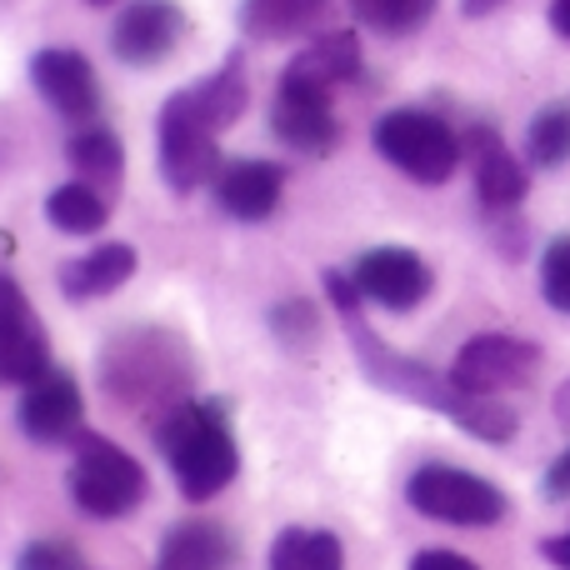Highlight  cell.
I'll return each mask as SVG.
<instances>
[{"label": "cell", "mask_w": 570, "mask_h": 570, "mask_svg": "<svg viewBox=\"0 0 570 570\" xmlns=\"http://www.w3.org/2000/svg\"><path fill=\"white\" fill-rule=\"evenodd\" d=\"M461 140H465V160H471V170H475V196H481V206L491 210V216H505V210L521 206L525 190H531V176H525L521 156H511V146H505L491 126H471Z\"/></svg>", "instance_id": "15"}, {"label": "cell", "mask_w": 570, "mask_h": 570, "mask_svg": "<svg viewBox=\"0 0 570 570\" xmlns=\"http://www.w3.org/2000/svg\"><path fill=\"white\" fill-rule=\"evenodd\" d=\"M276 335L285 345H301V341H315V305L311 301H285L276 315H271Z\"/></svg>", "instance_id": "29"}, {"label": "cell", "mask_w": 570, "mask_h": 570, "mask_svg": "<svg viewBox=\"0 0 570 570\" xmlns=\"http://www.w3.org/2000/svg\"><path fill=\"white\" fill-rule=\"evenodd\" d=\"M30 86L40 90L56 116H66L70 126H90L100 116V80L80 50L70 46H46L30 56Z\"/></svg>", "instance_id": "11"}, {"label": "cell", "mask_w": 570, "mask_h": 570, "mask_svg": "<svg viewBox=\"0 0 570 570\" xmlns=\"http://www.w3.org/2000/svg\"><path fill=\"white\" fill-rule=\"evenodd\" d=\"M505 0H461V10L465 16H491V10H501Z\"/></svg>", "instance_id": "34"}, {"label": "cell", "mask_w": 570, "mask_h": 570, "mask_svg": "<svg viewBox=\"0 0 570 570\" xmlns=\"http://www.w3.org/2000/svg\"><path fill=\"white\" fill-rule=\"evenodd\" d=\"M180 96H186V106L196 110V116L206 120L216 136H220V130H230L240 116H246V106H250V80H246L240 56H230L216 76H206L200 86H186Z\"/></svg>", "instance_id": "21"}, {"label": "cell", "mask_w": 570, "mask_h": 570, "mask_svg": "<svg viewBox=\"0 0 570 570\" xmlns=\"http://www.w3.org/2000/svg\"><path fill=\"white\" fill-rule=\"evenodd\" d=\"M226 170L220 160V136L186 106V96H170L160 106V176L176 196H190L200 186H216V176Z\"/></svg>", "instance_id": "7"}, {"label": "cell", "mask_w": 570, "mask_h": 570, "mask_svg": "<svg viewBox=\"0 0 570 570\" xmlns=\"http://www.w3.org/2000/svg\"><path fill=\"white\" fill-rule=\"evenodd\" d=\"M525 156L541 170H556L570 160V110L566 106H546L541 116L525 130Z\"/></svg>", "instance_id": "26"}, {"label": "cell", "mask_w": 570, "mask_h": 570, "mask_svg": "<svg viewBox=\"0 0 570 570\" xmlns=\"http://www.w3.org/2000/svg\"><path fill=\"white\" fill-rule=\"evenodd\" d=\"M160 455L186 501H216L240 471L230 415L220 401H186L156 425Z\"/></svg>", "instance_id": "3"}, {"label": "cell", "mask_w": 570, "mask_h": 570, "mask_svg": "<svg viewBox=\"0 0 570 570\" xmlns=\"http://www.w3.org/2000/svg\"><path fill=\"white\" fill-rule=\"evenodd\" d=\"M546 495H551V501H570V451L546 471Z\"/></svg>", "instance_id": "31"}, {"label": "cell", "mask_w": 570, "mask_h": 570, "mask_svg": "<svg viewBox=\"0 0 570 570\" xmlns=\"http://www.w3.org/2000/svg\"><path fill=\"white\" fill-rule=\"evenodd\" d=\"M190 375H196L190 351L170 331H126L100 355L106 395H116L126 411H160V421L190 401Z\"/></svg>", "instance_id": "2"}, {"label": "cell", "mask_w": 570, "mask_h": 570, "mask_svg": "<svg viewBox=\"0 0 570 570\" xmlns=\"http://www.w3.org/2000/svg\"><path fill=\"white\" fill-rule=\"evenodd\" d=\"M551 30L570 40V0H551Z\"/></svg>", "instance_id": "33"}, {"label": "cell", "mask_w": 570, "mask_h": 570, "mask_svg": "<svg viewBox=\"0 0 570 570\" xmlns=\"http://www.w3.org/2000/svg\"><path fill=\"white\" fill-rule=\"evenodd\" d=\"M46 220L56 230H66V236H96L110 220V200L106 190L86 186V180H66V186H56L46 196Z\"/></svg>", "instance_id": "24"}, {"label": "cell", "mask_w": 570, "mask_h": 570, "mask_svg": "<svg viewBox=\"0 0 570 570\" xmlns=\"http://www.w3.org/2000/svg\"><path fill=\"white\" fill-rule=\"evenodd\" d=\"M335 0H240V36L250 40H311Z\"/></svg>", "instance_id": "19"}, {"label": "cell", "mask_w": 570, "mask_h": 570, "mask_svg": "<svg viewBox=\"0 0 570 570\" xmlns=\"http://www.w3.org/2000/svg\"><path fill=\"white\" fill-rule=\"evenodd\" d=\"M441 0H351V16L375 36H411L435 16Z\"/></svg>", "instance_id": "25"}, {"label": "cell", "mask_w": 570, "mask_h": 570, "mask_svg": "<svg viewBox=\"0 0 570 570\" xmlns=\"http://www.w3.org/2000/svg\"><path fill=\"white\" fill-rule=\"evenodd\" d=\"M535 371H541V345L521 341V335L485 331V335H471L455 351L451 381L465 395H501V391H521Z\"/></svg>", "instance_id": "8"}, {"label": "cell", "mask_w": 570, "mask_h": 570, "mask_svg": "<svg viewBox=\"0 0 570 570\" xmlns=\"http://www.w3.org/2000/svg\"><path fill=\"white\" fill-rule=\"evenodd\" d=\"M361 70H365L361 36H355V30H321V36H311L301 50H295L291 66L281 70V80L311 86V90H331L335 96V90L351 86Z\"/></svg>", "instance_id": "16"}, {"label": "cell", "mask_w": 570, "mask_h": 570, "mask_svg": "<svg viewBox=\"0 0 570 570\" xmlns=\"http://www.w3.org/2000/svg\"><path fill=\"white\" fill-rule=\"evenodd\" d=\"M271 570H345V546L321 525H285L271 541Z\"/></svg>", "instance_id": "23"}, {"label": "cell", "mask_w": 570, "mask_h": 570, "mask_svg": "<svg viewBox=\"0 0 570 570\" xmlns=\"http://www.w3.org/2000/svg\"><path fill=\"white\" fill-rule=\"evenodd\" d=\"M271 130H276L281 146L301 150V156H331L341 146V120H335L331 90L281 80L276 106H271Z\"/></svg>", "instance_id": "13"}, {"label": "cell", "mask_w": 570, "mask_h": 570, "mask_svg": "<svg viewBox=\"0 0 570 570\" xmlns=\"http://www.w3.org/2000/svg\"><path fill=\"white\" fill-rule=\"evenodd\" d=\"M546 561L561 566V570H570V531H566V535H551V541H546Z\"/></svg>", "instance_id": "32"}, {"label": "cell", "mask_w": 570, "mask_h": 570, "mask_svg": "<svg viewBox=\"0 0 570 570\" xmlns=\"http://www.w3.org/2000/svg\"><path fill=\"white\" fill-rule=\"evenodd\" d=\"M556 405H561V415H566V421H570V381L561 385V401H556Z\"/></svg>", "instance_id": "35"}, {"label": "cell", "mask_w": 570, "mask_h": 570, "mask_svg": "<svg viewBox=\"0 0 570 570\" xmlns=\"http://www.w3.org/2000/svg\"><path fill=\"white\" fill-rule=\"evenodd\" d=\"M186 30L190 20L176 0H126L110 20V56L136 70L160 66L186 40Z\"/></svg>", "instance_id": "9"}, {"label": "cell", "mask_w": 570, "mask_h": 570, "mask_svg": "<svg viewBox=\"0 0 570 570\" xmlns=\"http://www.w3.org/2000/svg\"><path fill=\"white\" fill-rule=\"evenodd\" d=\"M405 501H411V511L425 515V521L471 525V531L501 525L505 511H511L501 485H491L475 471H461V465H421V471L405 481Z\"/></svg>", "instance_id": "6"}, {"label": "cell", "mask_w": 570, "mask_h": 570, "mask_svg": "<svg viewBox=\"0 0 570 570\" xmlns=\"http://www.w3.org/2000/svg\"><path fill=\"white\" fill-rule=\"evenodd\" d=\"M66 160L76 166V180L106 190V196L126 180V146L110 126H80L66 146Z\"/></svg>", "instance_id": "22"}, {"label": "cell", "mask_w": 570, "mask_h": 570, "mask_svg": "<svg viewBox=\"0 0 570 570\" xmlns=\"http://www.w3.org/2000/svg\"><path fill=\"white\" fill-rule=\"evenodd\" d=\"M146 465L130 451H120L106 435H76V461H70V501L96 521H120L146 501Z\"/></svg>", "instance_id": "5"}, {"label": "cell", "mask_w": 570, "mask_h": 570, "mask_svg": "<svg viewBox=\"0 0 570 570\" xmlns=\"http://www.w3.org/2000/svg\"><path fill=\"white\" fill-rule=\"evenodd\" d=\"M86 6H110V0H86Z\"/></svg>", "instance_id": "36"}, {"label": "cell", "mask_w": 570, "mask_h": 570, "mask_svg": "<svg viewBox=\"0 0 570 570\" xmlns=\"http://www.w3.org/2000/svg\"><path fill=\"white\" fill-rule=\"evenodd\" d=\"M541 295L561 315H570V236L546 246V256H541Z\"/></svg>", "instance_id": "27"}, {"label": "cell", "mask_w": 570, "mask_h": 570, "mask_svg": "<svg viewBox=\"0 0 570 570\" xmlns=\"http://www.w3.org/2000/svg\"><path fill=\"white\" fill-rule=\"evenodd\" d=\"M80 421H86V395H80V385H76L70 371H56V365H50L46 375H36L30 385H20L16 425H20L26 441H36V445L76 441Z\"/></svg>", "instance_id": "10"}, {"label": "cell", "mask_w": 570, "mask_h": 570, "mask_svg": "<svg viewBox=\"0 0 570 570\" xmlns=\"http://www.w3.org/2000/svg\"><path fill=\"white\" fill-rule=\"evenodd\" d=\"M136 266H140L136 246H126V240H100L96 250H86V256L60 266V295H66V301H96V295L120 291V285L136 276Z\"/></svg>", "instance_id": "18"}, {"label": "cell", "mask_w": 570, "mask_h": 570, "mask_svg": "<svg viewBox=\"0 0 570 570\" xmlns=\"http://www.w3.org/2000/svg\"><path fill=\"white\" fill-rule=\"evenodd\" d=\"M236 561V546L216 521H180L166 531L156 570H226Z\"/></svg>", "instance_id": "20"}, {"label": "cell", "mask_w": 570, "mask_h": 570, "mask_svg": "<svg viewBox=\"0 0 570 570\" xmlns=\"http://www.w3.org/2000/svg\"><path fill=\"white\" fill-rule=\"evenodd\" d=\"M16 570H86V566H80V551L70 541H30L20 551Z\"/></svg>", "instance_id": "28"}, {"label": "cell", "mask_w": 570, "mask_h": 570, "mask_svg": "<svg viewBox=\"0 0 570 570\" xmlns=\"http://www.w3.org/2000/svg\"><path fill=\"white\" fill-rule=\"evenodd\" d=\"M371 146L385 166H395L401 176L421 180V186H445L455 176V166L465 160V140L421 106L385 110L371 126Z\"/></svg>", "instance_id": "4"}, {"label": "cell", "mask_w": 570, "mask_h": 570, "mask_svg": "<svg viewBox=\"0 0 570 570\" xmlns=\"http://www.w3.org/2000/svg\"><path fill=\"white\" fill-rule=\"evenodd\" d=\"M411 570H481V566L465 561V556H455V551H415Z\"/></svg>", "instance_id": "30"}, {"label": "cell", "mask_w": 570, "mask_h": 570, "mask_svg": "<svg viewBox=\"0 0 570 570\" xmlns=\"http://www.w3.org/2000/svg\"><path fill=\"white\" fill-rule=\"evenodd\" d=\"M355 291L375 301L381 311H415L431 295V266L405 246H375L355 261Z\"/></svg>", "instance_id": "14"}, {"label": "cell", "mask_w": 570, "mask_h": 570, "mask_svg": "<svg viewBox=\"0 0 570 570\" xmlns=\"http://www.w3.org/2000/svg\"><path fill=\"white\" fill-rule=\"evenodd\" d=\"M50 371V335L30 295L0 276V385H30Z\"/></svg>", "instance_id": "12"}, {"label": "cell", "mask_w": 570, "mask_h": 570, "mask_svg": "<svg viewBox=\"0 0 570 570\" xmlns=\"http://www.w3.org/2000/svg\"><path fill=\"white\" fill-rule=\"evenodd\" d=\"M325 291H331L335 315L345 321L355 351H361L365 375H371L381 391L405 395V401H415V405H431V411L451 415V421L461 425V431H471L475 441L505 445L515 435V411L501 401V395H465L461 385L451 381V371L441 375V371H431V365H415V361H405L401 351H391V345H385L381 335L365 325L361 291H355V281L345 276V271H325Z\"/></svg>", "instance_id": "1"}, {"label": "cell", "mask_w": 570, "mask_h": 570, "mask_svg": "<svg viewBox=\"0 0 570 570\" xmlns=\"http://www.w3.org/2000/svg\"><path fill=\"white\" fill-rule=\"evenodd\" d=\"M216 206L226 210L230 220H271L281 210V190H285V170L271 166V160H230L216 176Z\"/></svg>", "instance_id": "17"}]
</instances>
